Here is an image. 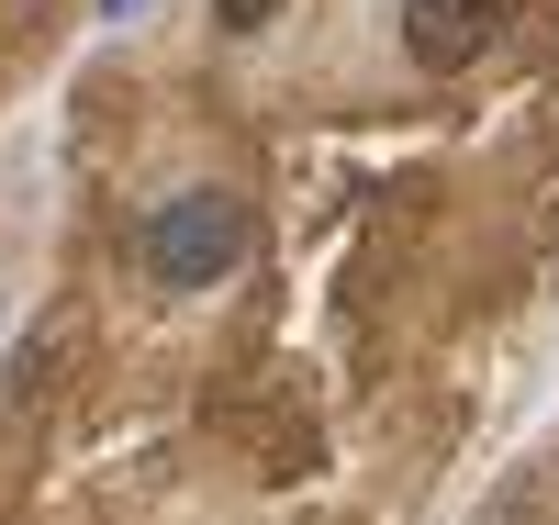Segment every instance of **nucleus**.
I'll return each instance as SVG.
<instances>
[{
	"instance_id": "1",
	"label": "nucleus",
	"mask_w": 559,
	"mask_h": 525,
	"mask_svg": "<svg viewBox=\"0 0 559 525\" xmlns=\"http://www.w3.org/2000/svg\"><path fill=\"white\" fill-rule=\"evenodd\" d=\"M247 247H258V224H247L236 190H179V202L146 213V235H134V269H146L157 291H213V279L236 269Z\"/></svg>"
},
{
	"instance_id": "2",
	"label": "nucleus",
	"mask_w": 559,
	"mask_h": 525,
	"mask_svg": "<svg viewBox=\"0 0 559 525\" xmlns=\"http://www.w3.org/2000/svg\"><path fill=\"white\" fill-rule=\"evenodd\" d=\"M503 12H515V0H403V57L448 79V68H471L503 34Z\"/></svg>"
},
{
	"instance_id": "3",
	"label": "nucleus",
	"mask_w": 559,
	"mask_h": 525,
	"mask_svg": "<svg viewBox=\"0 0 559 525\" xmlns=\"http://www.w3.org/2000/svg\"><path fill=\"white\" fill-rule=\"evenodd\" d=\"M269 12H280V0H213V23H224V34H258Z\"/></svg>"
},
{
	"instance_id": "4",
	"label": "nucleus",
	"mask_w": 559,
	"mask_h": 525,
	"mask_svg": "<svg viewBox=\"0 0 559 525\" xmlns=\"http://www.w3.org/2000/svg\"><path fill=\"white\" fill-rule=\"evenodd\" d=\"M102 12H134V0H102Z\"/></svg>"
}]
</instances>
